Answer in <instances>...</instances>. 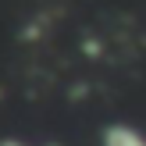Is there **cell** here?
I'll use <instances>...</instances> for the list:
<instances>
[{"label":"cell","mask_w":146,"mask_h":146,"mask_svg":"<svg viewBox=\"0 0 146 146\" xmlns=\"http://www.w3.org/2000/svg\"><path fill=\"white\" fill-rule=\"evenodd\" d=\"M104 146H146V135L132 125H111L104 132Z\"/></svg>","instance_id":"6da1fadb"}]
</instances>
